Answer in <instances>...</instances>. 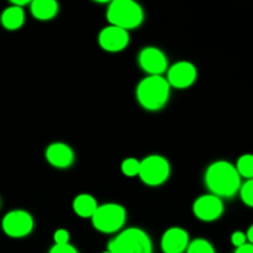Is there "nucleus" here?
Returning <instances> with one entry per match:
<instances>
[{"label":"nucleus","instance_id":"1","mask_svg":"<svg viewBox=\"0 0 253 253\" xmlns=\"http://www.w3.org/2000/svg\"><path fill=\"white\" fill-rule=\"evenodd\" d=\"M205 183L212 195L221 198H232L241 188V177L232 163L217 161L209 166L205 173Z\"/></svg>","mask_w":253,"mask_h":253},{"label":"nucleus","instance_id":"2","mask_svg":"<svg viewBox=\"0 0 253 253\" xmlns=\"http://www.w3.org/2000/svg\"><path fill=\"white\" fill-rule=\"evenodd\" d=\"M170 85L162 76H148L138 83L136 96L147 110H160L169 98Z\"/></svg>","mask_w":253,"mask_h":253},{"label":"nucleus","instance_id":"3","mask_svg":"<svg viewBox=\"0 0 253 253\" xmlns=\"http://www.w3.org/2000/svg\"><path fill=\"white\" fill-rule=\"evenodd\" d=\"M106 17L110 25L127 31L140 26L143 20V10L132 0H115L109 5Z\"/></svg>","mask_w":253,"mask_h":253},{"label":"nucleus","instance_id":"4","mask_svg":"<svg viewBox=\"0 0 253 253\" xmlns=\"http://www.w3.org/2000/svg\"><path fill=\"white\" fill-rule=\"evenodd\" d=\"M108 251L111 253H152V244L143 230L130 227L109 242Z\"/></svg>","mask_w":253,"mask_h":253},{"label":"nucleus","instance_id":"5","mask_svg":"<svg viewBox=\"0 0 253 253\" xmlns=\"http://www.w3.org/2000/svg\"><path fill=\"white\" fill-rule=\"evenodd\" d=\"M126 220V211L119 204H104L98 207L91 221L98 231L104 234H113L124 226Z\"/></svg>","mask_w":253,"mask_h":253},{"label":"nucleus","instance_id":"6","mask_svg":"<svg viewBox=\"0 0 253 253\" xmlns=\"http://www.w3.org/2000/svg\"><path fill=\"white\" fill-rule=\"evenodd\" d=\"M169 163L162 156H148L140 162L138 177L143 183L152 187H157L165 183L169 177Z\"/></svg>","mask_w":253,"mask_h":253},{"label":"nucleus","instance_id":"7","mask_svg":"<svg viewBox=\"0 0 253 253\" xmlns=\"http://www.w3.org/2000/svg\"><path fill=\"white\" fill-rule=\"evenodd\" d=\"M1 227L7 236L20 239V237L27 236L32 231L34 220L27 211L12 210L4 216L1 221Z\"/></svg>","mask_w":253,"mask_h":253},{"label":"nucleus","instance_id":"8","mask_svg":"<svg viewBox=\"0 0 253 253\" xmlns=\"http://www.w3.org/2000/svg\"><path fill=\"white\" fill-rule=\"evenodd\" d=\"M193 211L195 216L202 221H214L219 219L224 212V203L216 195H202L195 200Z\"/></svg>","mask_w":253,"mask_h":253},{"label":"nucleus","instance_id":"9","mask_svg":"<svg viewBox=\"0 0 253 253\" xmlns=\"http://www.w3.org/2000/svg\"><path fill=\"white\" fill-rule=\"evenodd\" d=\"M195 79H197V68L190 62L180 61L173 64L168 71V84L175 88H188L194 83Z\"/></svg>","mask_w":253,"mask_h":253},{"label":"nucleus","instance_id":"10","mask_svg":"<svg viewBox=\"0 0 253 253\" xmlns=\"http://www.w3.org/2000/svg\"><path fill=\"white\" fill-rule=\"evenodd\" d=\"M138 63L150 76H161L167 69L168 64L165 53L156 47L143 48L138 56Z\"/></svg>","mask_w":253,"mask_h":253},{"label":"nucleus","instance_id":"11","mask_svg":"<svg viewBox=\"0 0 253 253\" xmlns=\"http://www.w3.org/2000/svg\"><path fill=\"white\" fill-rule=\"evenodd\" d=\"M128 40L130 37L126 30L113 25L103 29L99 34V43L105 51L109 52L123 51L128 44Z\"/></svg>","mask_w":253,"mask_h":253},{"label":"nucleus","instance_id":"12","mask_svg":"<svg viewBox=\"0 0 253 253\" xmlns=\"http://www.w3.org/2000/svg\"><path fill=\"white\" fill-rule=\"evenodd\" d=\"M189 245V235L182 227H170L163 234L161 247L163 253H184Z\"/></svg>","mask_w":253,"mask_h":253},{"label":"nucleus","instance_id":"13","mask_svg":"<svg viewBox=\"0 0 253 253\" xmlns=\"http://www.w3.org/2000/svg\"><path fill=\"white\" fill-rule=\"evenodd\" d=\"M46 158L53 167L67 168L73 163L74 155L71 147L64 143H52L47 147Z\"/></svg>","mask_w":253,"mask_h":253},{"label":"nucleus","instance_id":"14","mask_svg":"<svg viewBox=\"0 0 253 253\" xmlns=\"http://www.w3.org/2000/svg\"><path fill=\"white\" fill-rule=\"evenodd\" d=\"M25 20L24 9L16 5L6 7L1 14V24L6 30H17L22 26Z\"/></svg>","mask_w":253,"mask_h":253},{"label":"nucleus","instance_id":"15","mask_svg":"<svg viewBox=\"0 0 253 253\" xmlns=\"http://www.w3.org/2000/svg\"><path fill=\"white\" fill-rule=\"evenodd\" d=\"M58 11V4L54 0H35L31 2V12L36 19L49 20Z\"/></svg>","mask_w":253,"mask_h":253},{"label":"nucleus","instance_id":"16","mask_svg":"<svg viewBox=\"0 0 253 253\" xmlns=\"http://www.w3.org/2000/svg\"><path fill=\"white\" fill-rule=\"evenodd\" d=\"M73 209L81 217H93L94 212L98 209L96 200L89 194H81L74 199Z\"/></svg>","mask_w":253,"mask_h":253},{"label":"nucleus","instance_id":"17","mask_svg":"<svg viewBox=\"0 0 253 253\" xmlns=\"http://www.w3.org/2000/svg\"><path fill=\"white\" fill-rule=\"evenodd\" d=\"M235 167H236L240 177L246 178V179H253V155H251V153L242 155L237 160Z\"/></svg>","mask_w":253,"mask_h":253},{"label":"nucleus","instance_id":"18","mask_svg":"<svg viewBox=\"0 0 253 253\" xmlns=\"http://www.w3.org/2000/svg\"><path fill=\"white\" fill-rule=\"evenodd\" d=\"M187 253H216L214 246L205 239H197L189 242Z\"/></svg>","mask_w":253,"mask_h":253},{"label":"nucleus","instance_id":"19","mask_svg":"<svg viewBox=\"0 0 253 253\" xmlns=\"http://www.w3.org/2000/svg\"><path fill=\"white\" fill-rule=\"evenodd\" d=\"M240 197L245 205L253 208V179H247L240 188Z\"/></svg>","mask_w":253,"mask_h":253},{"label":"nucleus","instance_id":"20","mask_svg":"<svg viewBox=\"0 0 253 253\" xmlns=\"http://www.w3.org/2000/svg\"><path fill=\"white\" fill-rule=\"evenodd\" d=\"M121 170L127 177L138 175V172H140V161H137L136 158H127L121 165Z\"/></svg>","mask_w":253,"mask_h":253},{"label":"nucleus","instance_id":"21","mask_svg":"<svg viewBox=\"0 0 253 253\" xmlns=\"http://www.w3.org/2000/svg\"><path fill=\"white\" fill-rule=\"evenodd\" d=\"M54 245H67L69 244V232L64 229H59L53 235Z\"/></svg>","mask_w":253,"mask_h":253},{"label":"nucleus","instance_id":"22","mask_svg":"<svg viewBox=\"0 0 253 253\" xmlns=\"http://www.w3.org/2000/svg\"><path fill=\"white\" fill-rule=\"evenodd\" d=\"M231 244L234 245L236 249L244 246V245L247 244V237L246 234L242 231H235L234 234L231 235Z\"/></svg>","mask_w":253,"mask_h":253},{"label":"nucleus","instance_id":"23","mask_svg":"<svg viewBox=\"0 0 253 253\" xmlns=\"http://www.w3.org/2000/svg\"><path fill=\"white\" fill-rule=\"evenodd\" d=\"M48 253H78L72 245H54Z\"/></svg>","mask_w":253,"mask_h":253},{"label":"nucleus","instance_id":"24","mask_svg":"<svg viewBox=\"0 0 253 253\" xmlns=\"http://www.w3.org/2000/svg\"><path fill=\"white\" fill-rule=\"evenodd\" d=\"M234 253H253V245L247 242L246 245H244V246H241V247H239V249L235 250Z\"/></svg>","mask_w":253,"mask_h":253},{"label":"nucleus","instance_id":"25","mask_svg":"<svg viewBox=\"0 0 253 253\" xmlns=\"http://www.w3.org/2000/svg\"><path fill=\"white\" fill-rule=\"evenodd\" d=\"M246 237H247V242L253 245V224L251 225V226H250V229L247 230Z\"/></svg>","mask_w":253,"mask_h":253},{"label":"nucleus","instance_id":"26","mask_svg":"<svg viewBox=\"0 0 253 253\" xmlns=\"http://www.w3.org/2000/svg\"><path fill=\"white\" fill-rule=\"evenodd\" d=\"M103 253H111L110 251H105V252H103Z\"/></svg>","mask_w":253,"mask_h":253}]
</instances>
